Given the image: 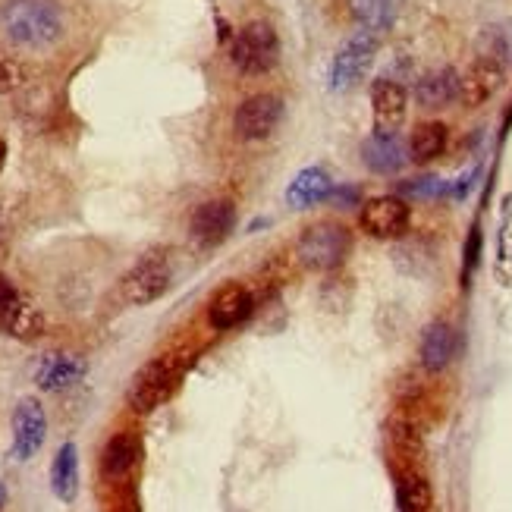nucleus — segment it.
Segmentation results:
<instances>
[{
	"label": "nucleus",
	"mask_w": 512,
	"mask_h": 512,
	"mask_svg": "<svg viewBox=\"0 0 512 512\" xmlns=\"http://www.w3.org/2000/svg\"><path fill=\"white\" fill-rule=\"evenodd\" d=\"M51 491L60 503H73L79 497V450L73 440H66L54 456Z\"/></svg>",
	"instance_id": "obj_17"
},
{
	"label": "nucleus",
	"mask_w": 512,
	"mask_h": 512,
	"mask_svg": "<svg viewBox=\"0 0 512 512\" xmlns=\"http://www.w3.org/2000/svg\"><path fill=\"white\" fill-rule=\"evenodd\" d=\"M170 289V264L164 258H142L120 280V296L129 305H151Z\"/></svg>",
	"instance_id": "obj_6"
},
{
	"label": "nucleus",
	"mask_w": 512,
	"mask_h": 512,
	"mask_svg": "<svg viewBox=\"0 0 512 512\" xmlns=\"http://www.w3.org/2000/svg\"><path fill=\"white\" fill-rule=\"evenodd\" d=\"M399 512H431V487L425 478H403V484H399Z\"/></svg>",
	"instance_id": "obj_24"
},
{
	"label": "nucleus",
	"mask_w": 512,
	"mask_h": 512,
	"mask_svg": "<svg viewBox=\"0 0 512 512\" xmlns=\"http://www.w3.org/2000/svg\"><path fill=\"white\" fill-rule=\"evenodd\" d=\"M88 374V365L79 355H66V352H48L41 355L35 365V384L48 393H60L76 387L82 377Z\"/></svg>",
	"instance_id": "obj_10"
},
{
	"label": "nucleus",
	"mask_w": 512,
	"mask_h": 512,
	"mask_svg": "<svg viewBox=\"0 0 512 512\" xmlns=\"http://www.w3.org/2000/svg\"><path fill=\"white\" fill-rule=\"evenodd\" d=\"M362 161L368 170L381 173V176H393L406 167L409 161V148L403 145V139L396 132H374L362 142Z\"/></svg>",
	"instance_id": "obj_13"
},
{
	"label": "nucleus",
	"mask_w": 512,
	"mask_h": 512,
	"mask_svg": "<svg viewBox=\"0 0 512 512\" xmlns=\"http://www.w3.org/2000/svg\"><path fill=\"white\" fill-rule=\"evenodd\" d=\"M349 242L352 239L343 224H337V220H321V224L308 227L299 236L296 255L311 271H333V267H340L346 261Z\"/></svg>",
	"instance_id": "obj_4"
},
{
	"label": "nucleus",
	"mask_w": 512,
	"mask_h": 512,
	"mask_svg": "<svg viewBox=\"0 0 512 512\" xmlns=\"http://www.w3.org/2000/svg\"><path fill=\"white\" fill-rule=\"evenodd\" d=\"M415 98H418L421 107H431V110L459 98V76H456L453 66H440V70L428 73L415 85Z\"/></svg>",
	"instance_id": "obj_19"
},
{
	"label": "nucleus",
	"mask_w": 512,
	"mask_h": 512,
	"mask_svg": "<svg viewBox=\"0 0 512 512\" xmlns=\"http://www.w3.org/2000/svg\"><path fill=\"white\" fill-rule=\"evenodd\" d=\"M0 26L22 48H48L63 32V13L57 0H7Z\"/></svg>",
	"instance_id": "obj_1"
},
{
	"label": "nucleus",
	"mask_w": 512,
	"mask_h": 512,
	"mask_svg": "<svg viewBox=\"0 0 512 512\" xmlns=\"http://www.w3.org/2000/svg\"><path fill=\"white\" fill-rule=\"evenodd\" d=\"M230 57L239 73L261 76L274 70L280 60V38L267 22H249L230 41Z\"/></svg>",
	"instance_id": "obj_3"
},
{
	"label": "nucleus",
	"mask_w": 512,
	"mask_h": 512,
	"mask_svg": "<svg viewBox=\"0 0 512 512\" xmlns=\"http://www.w3.org/2000/svg\"><path fill=\"white\" fill-rule=\"evenodd\" d=\"M352 13L368 32H384L396 16V0H352Z\"/></svg>",
	"instance_id": "obj_23"
},
{
	"label": "nucleus",
	"mask_w": 512,
	"mask_h": 512,
	"mask_svg": "<svg viewBox=\"0 0 512 512\" xmlns=\"http://www.w3.org/2000/svg\"><path fill=\"white\" fill-rule=\"evenodd\" d=\"M362 230L377 239H396L409 230V205L396 195H377L362 205Z\"/></svg>",
	"instance_id": "obj_9"
},
{
	"label": "nucleus",
	"mask_w": 512,
	"mask_h": 512,
	"mask_svg": "<svg viewBox=\"0 0 512 512\" xmlns=\"http://www.w3.org/2000/svg\"><path fill=\"white\" fill-rule=\"evenodd\" d=\"M186 371H189V355L167 352V355H158V359H151L136 377H132L129 393H126L129 406L136 412H154L158 406H164L167 399L180 390Z\"/></svg>",
	"instance_id": "obj_2"
},
{
	"label": "nucleus",
	"mask_w": 512,
	"mask_h": 512,
	"mask_svg": "<svg viewBox=\"0 0 512 512\" xmlns=\"http://www.w3.org/2000/svg\"><path fill=\"white\" fill-rule=\"evenodd\" d=\"M139 456H142V443H139L136 434H129V431L114 434V437L107 440L104 453H101V469L110 478H120V475H126L132 465L139 462Z\"/></svg>",
	"instance_id": "obj_20"
},
{
	"label": "nucleus",
	"mask_w": 512,
	"mask_h": 512,
	"mask_svg": "<svg viewBox=\"0 0 512 512\" xmlns=\"http://www.w3.org/2000/svg\"><path fill=\"white\" fill-rule=\"evenodd\" d=\"M236 227V205L227 198H214V202L198 205L192 214V236L202 246H217L224 242Z\"/></svg>",
	"instance_id": "obj_11"
},
{
	"label": "nucleus",
	"mask_w": 512,
	"mask_h": 512,
	"mask_svg": "<svg viewBox=\"0 0 512 512\" xmlns=\"http://www.w3.org/2000/svg\"><path fill=\"white\" fill-rule=\"evenodd\" d=\"M399 192L409 198H440V195H450V183H443L440 176H418V180L399 186Z\"/></svg>",
	"instance_id": "obj_25"
},
{
	"label": "nucleus",
	"mask_w": 512,
	"mask_h": 512,
	"mask_svg": "<svg viewBox=\"0 0 512 512\" xmlns=\"http://www.w3.org/2000/svg\"><path fill=\"white\" fill-rule=\"evenodd\" d=\"M22 82H26V70H22V63L16 57L0 51V95L16 92Z\"/></svg>",
	"instance_id": "obj_26"
},
{
	"label": "nucleus",
	"mask_w": 512,
	"mask_h": 512,
	"mask_svg": "<svg viewBox=\"0 0 512 512\" xmlns=\"http://www.w3.org/2000/svg\"><path fill=\"white\" fill-rule=\"evenodd\" d=\"M487 38L494 41V51L484 54V57H494L500 63L512 57V19L503 22V26H497V29H487Z\"/></svg>",
	"instance_id": "obj_27"
},
{
	"label": "nucleus",
	"mask_w": 512,
	"mask_h": 512,
	"mask_svg": "<svg viewBox=\"0 0 512 512\" xmlns=\"http://www.w3.org/2000/svg\"><path fill=\"white\" fill-rule=\"evenodd\" d=\"M453 352H456V333L450 324L434 321L425 327L421 333V365L428 371H443L453 362Z\"/></svg>",
	"instance_id": "obj_18"
},
{
	"label": "nucleus",
	"mask_w": 512,
	"mask_h": 512,
	"mask_svg": "<svg viewBox=\"0 0 512 512\" xmlns=\"http://www.w3.org/2000/svg\"><path fill=\"white\" fill-rule=\"evenodd\" d=\"M333 189H337V183H333V176L327 173V167H305V170L296 173V180L289 183L286 205L296 208V211H308V208H315L321 202H330Z\"/></svg>",
	"instance_id": "obj_14"
},
{
	"label": "nucleus",
	"mask_w": 512,
	"mask_h": 512,
	"mask_svg": "<svg viewBox=\"0 0 512 512\" xmlns=\"http://www.w3.org/2000/svg\"><path fill=\"white\" fill-rule=\"evenodd\" d=\"M450 142V129L431 120V123H418L415 132H412V139H409V161L415 164H428L434 158H440L443 148H447Z\"/></svg>",
	"instance_id": "obj_21"
},
{
	"label": "nucleus",
	"mask_w": 512,
	"mask_h": 512,
	"mask_svg": "<svg viewBox=\"0 0 512 512\" xmlns=\"http://www.w3.org/2000/svg\"><path fill=\"white\" fill-rule=\"evenodd\" d=\"M475 176H478V167H475V170H469V173H462L459 180L450 186V195H453V198H465V192L472 189V180H475Z\"/></svg>",
	"instance_id": "obj_30"
},
{
	"label": "nucleus",
	"mask_w": 512,
	"mask_h": 512,
	"mask_svg": "<svg viewBox=\"0 0 512 512\" xmlns=\"http://www.w3.org/2000/svg\"><path fill=\"white\" fill-rule=\"evenodd\" d=\"M4 506H7V487L0 481V512H4Z\"/></svg>",
	"instance_id": "obj_32"
},
{
	"label": "nucleus",
	"mask_w": 512,
	"mask_h": 512,
	"mask_svg": "<svg viewBox=\"0 0 512 512\" xmlns=\"http://www.w3.org/2000/svg\"><path fill=\"white\" fill-rule=\"evenodd\" d=\"M371 104H374V126L377 132H396L406 120L409 95L399 82L381 79L371 88Z\"/></svg>",
	"instance_id": "obj_16"
},
{
	"label": "nucleus",
	"mask_w": 512,
	"mask_h": 512,
	"mask_svg": "<svg viewBox=\"0 0 512 512\" xmlns=\"http://www.w3.org/2000/svg\"><path fill=\"white\" fill-rule=\"evenodd\" d=\"M481 258V227H472L469 233V242H465V261H462V286H469L472 280V271Z\"/></svg>",
	"instance_id": "obj_28"
},
{
	"label": "nucleus",
	"mask_w": 512,
	"mask_h": 512,
	"mask_svg": "<svg viewBox=\"0 0 512 512\" xmlns=\"http://www.w3.org/2000/svg\"><path fill=\"white\" fill-rule=\"evenodd\" d=\"M283 120V101L277 95H252L236 107L233 129L239 139L258 142L267 139Z\"/></svg>",
	"instance_id": "obj_7"
},
{
	"label": "nucleus",
	"mask_w": 512,
	"mask_h": 512,
	"mask_svg": "<svg viewBox=\"0 0 512 512\" xmlns=\"http://www.w3.org/2000/svg\"><path fill=\"white\" fill-rule=\"evenodd\" d=\"M374 54H377V35L374 32H355L352 38H346L337 54H333V63H330V88L333 92H349L355 88L365 73L371 70L374 63Z\"/></svg>",
	"instance_id": "obj_5"
},
{
	"label": "nucleus",
	"mask_w": 512,
	"mask_h": 512,
	"mask_svg": "<svg viewBox=\"0 0 512 512\" xmlns=\"http://www.w3.org/2000/svg\"><path fill=\"white\" fill-rule=\"evenodd\" d=\"M255 308V299L252 293L242 283H227L224 289H217L211 305H208V321L214 330H230V327H239L252 315Z\"/></svg>",
	"instance_id": "obj_12"
},
{
	"label": "nucleus",
	"mask_w": 512,
	"mask_h": 512,
	"mask_svg": "<svg viewBox=\"0 0 512 512\" xmlns=\"http://www.w3.org/2000/svg\"><path fill=\"white\" fill-rule=\"evenodd\" d=\"M0 324H4V330L10 333V337H19V340H35L44 333V318L22 299L0 315Z\"/></svg>",
	"instance_id": "obj_22"
},
{
	"label": "nucleus",
	"mask_w": 512,
	"mask_h": 512,
	"mask_svg": "<svg viewBox=\"0 0 512 512\" xmlns=\"http://www.w3.org/2000/svg\"><path fill=\"white\" fill-rule=\"evenodd\" d=\"M19 302V293H16V286L7 274H0V315H4L7 308H13Z\"/></svg>",
	"instance_id": "obj_29"
},
{
	"label": "nucleus",
	"mask_w": 512,
	"mask_h": 512,
	"mask_svg": "<svg viewBox=\"0 0 512 512\" xmlns=\"http://www.w3.org/2000/svg\"><path fill=\"white\" fill-rule=\"evenodd\" d=\"M44 437H48V415H44L41 403L35 396L19 399L13 412V459H32L41 450Z\"/></svg>",
	"instance_id": "obj_8"
},
{
	"label": "nucleus",
	"mask_w": 512,
	"mask_h": 512,
	"mask_svg": "<svg viewBox=\"0 0 512 512\" xmlns=\"http://www.w3.org/2000/svg\"><path fill=\"white\" fill-rule=\"evenodd\" d=\"M4 161H7V142L0 139V170H4Z\"/></svg>",
	"instance_id": "obj_31"
},
{
	"label": "nucleus",
	"mask_w": 512,
	"mask_h": 512,
	"mask_svg": "<svg viewBox=\"0 0 512 512\" xmlns=\"http://www.w3.org/2000/svg\"><path fill=\"white\" fill-rule=\"evenodd\" d=\"M503 82V63L494 57H478L472 70L459 79V101L465 107H481Z\"/></svg>",
	"instance_id": "obj_15"
}]
</instances>
